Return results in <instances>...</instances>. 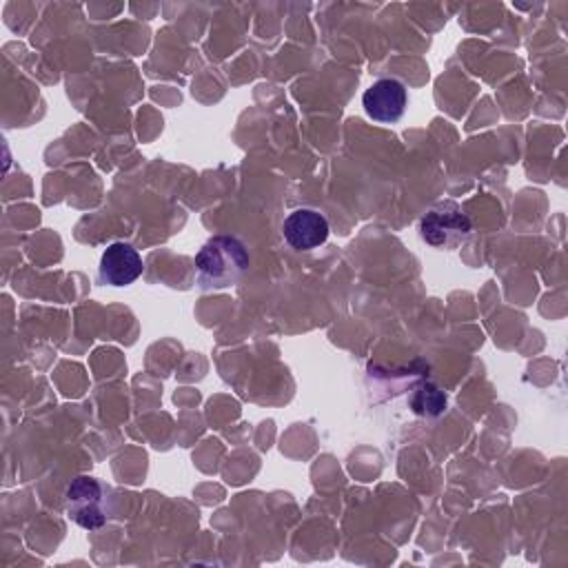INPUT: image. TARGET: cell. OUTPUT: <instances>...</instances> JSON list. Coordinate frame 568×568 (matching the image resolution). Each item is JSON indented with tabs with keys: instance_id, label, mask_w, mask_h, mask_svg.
Listing matches in <instances>:
<instances>
[{
	"instance_id": "52a82bcc",
	"label": "cell",
	"mask_w": 568,
	"mask_h": 568,
	"mask_svg": "<svg viewBox=\"0 0 568 568\" xmlns=\"http://www.w3.org/2000/svg\"><path fill=\"white\" fill-rule=\"evenodd\" d=\"M408 404H410L413 413L424 415V417H435L446 410V395L435 384L424 382L413 390Z\"/></svg>"
},
{
	"instance_id": "6da1fadb",
	"label": "cell",
	"mask_w": 568,
	"mask_h": 568,
	"mask_svg": "<svg viewBox=\"0 0 568 568\" xmlns=\"http://www.w3.org/2000/svg\"><path fill=\"white\" fill-rule=\"evenodd\" d=\"M248 268V253L233 235H215L204 242L195 255V280L200 288H229L242 280Z\"/></svg>"
},
{
	"instance_id": "8992f818",
	"label": "cell",
	"mask_w": 568,
	"mask_h": 568,
	"mask_svg": "<svg viewBox=\"0 0 568 568\" xmlns=\"http://www.w3.org/2000/svg\"><path fill=\"white\" fill-rule=\"evenodd\" d=\"M142 257L126 242H113L100 257V280L111 286L133 284L142 275Z\"/></svg>"
},
{
	"instance_id": "7a4b0ae2",
	"label": "cell",
	"mask_w": 568,
	"mask_h": 568,
	"mask_svg": "<svg viewBox=\"0 0 568 568\" xmlns=\"http://www.w3.org/2000/svg\"><path fill=\"white\" fill-rule=\"evenodd\" d=\"M470 231H473L470 217L453 200L433 204L419 220L422 240L428 246L439 251H455L459 244L468 240Z\"/></svg>"
},
{
	"instance_id": "5b68a950",
	"label": "cell",
	"mask_w": 568,
	"mask_h": 568,
	"mask_svg": "<svg viewBox=\"0 0 568 568\" xmlns=\"http://www.w3.org/2000/svg\"><path fill=\"white\" fill-rule=\"evenodd\" d=\"M328 220L315 209H295L282 224L284 240L295 251H311L326 242Z\"/></svg>"
},
{
	"instance_id": "277c9868",
	"label": "cell",
	"mask_w": 568,
	"mask_h": 568,
	"mask_svg": "<svg viewBox=\"0 0 568 568\" xmlns=\"http://www.w3.org/2000/svg\"><path fill=\"white\" fill-rule=\"evenodd\" d=\"M362 104L368 118L375 122L393 124L397 122L408 106V91L406 87L395 78H382L375 80L362 95Z\"/></svg>"
},
{
	"instance_id": "3957f363",
	"label": "cell",
	"mask_w": 568,
	"mask_h": 568,
	"mask_svg": "<svg viewBox=\"0 0 568 568\" xmlns=\"http://www.w3.org/2000/svg\"><path fill=\"white\" fill-rule=\"evenodd\" d=\"M64 508L71 521L84 530H98L106 524L111 513L109 488L89 475L75 477L64 493Z\"/></svg>"
}]
</instances>
